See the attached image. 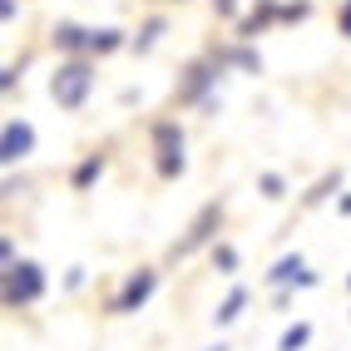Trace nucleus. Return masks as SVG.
<instances>
[{
	"instance_id": "obj_1",
	"label": "nucleus",
	"mask_w": 351,
	"mask_h": 351,
	"mask_svg": "<svg viewBox=\"0 0 351 351\" xmlns=\"http://www.w3.org/2000/svg\"><path fill=\"white\" fill-rule=\"evenodd\" d=\"M89 84H95V69H89L84 60H69V64H60V75L50 80V95H55L60 109H80L89 99Z\"/></svg>"
},
{
	"instance_id": "obj_2",
	"label": "nucleus",
	"mask_w": 351,
	"mask_h": 351,
	"mask_svg": "<svg viewBox=\"0 0 351 351\" xmlns=\"http://www.w3.org/2000/svg\"><path fill=\"white\" fill-rule=\"evenodd\" d=\"M40 297H45V272L35 263H10L5 267V307L20 312V307H30Z\"/></svg>"
},
{
	"instance_id": "obj_3",
	"label": "nucleus",
	"mask_w": 351,
	"mask_h": 351,
	"mask_svg": "<svg viewBox=\"0 0 351 351\" xmlns=\"http://www.w3.org/2000/svg\"><path fill=\"white\" fill-rule=\"evenodd\" d=\"M154 149H158V173L178 178L183 173V129L178 124H158L154 129Z\"/></svg>"
},
{
	"instance_id": "obj_4",
	"label": "nucleus",
	"mask_w": 351,
	"mask_h": 351,
	"mask_svg": "<svg viewBox=\"0 0 351 351\" xmlns=\"http://www.w3.org/2000/svg\"><path fill=\"white\" fill-rule=\"evenodd\" d=\"M30 149H35V129L25 119H10L5 134H0V163H20Z\"/></svg>"
},
{
	"instance_id": "obj_5",
	"label": "nucleus",
	"mask_w": 351,
	"mask_h": 351,
	"mask_svg": "<svg viewBox=\"0 0 351 351\" xmlns=\"http://www.w3.org/2000/svg\"><path fill=\"white\" fill-rule=\"evenodd\" d=\"M154 282H158L154 272H134L129 282H124V292L114 297V312H138V307H144V302L154 297Z\"/></svg>"
},
{
	"instance_id": "obj_6",
	"label": "nucleus",
	"mask_w": 351,
	"mask_h": 351,
	"mask_svg": "<svg viewBox=\"0 0 351 351\" xmlns=\"http://www.w3.org/2000/svg\"><path fill=\"white\" fill-rule=\"evenodd\" d=\"M218 218H223V208H218V203H208L203 213H198V223H193V232H189V238H183V243H178L173 252H178V257H189L193 247H203L208 238H213V228H218Z\"/></svg>"
},
{
	"instance_id": "obj_7",
	"label": "nucleus",
	"mask_w": 351,
	"mask_h": 351,
	"mask_svg": "<svg viewBox=\"0 0 351 351\" xmlns=\"http://www.w3.org/2000/svg\"><path fill=\"white\" fill-rule=\"evenodd\" d=\"M267 282H277V287H287V282H297V287H312L317 277L307 272V263H302V257H282V263H277V267L267 272Z\"/></svg>"
},
{
	"instance_id": "obj_8",
	"label": "nucleus",
	"mask_w": 351,
	"mask_h": 351,
	"mask_svg": "<svg viewBox=\"0 0 351 351\" xmlns=\"http://www.w3.org/2000/svg\"><path fill=\"white\" fill-rule=\"evenodd\" d=\"M55 45H60V50H89V30H80V25H60V30H55Z\"/></svg>"
},
{
	"instance_id": "obj_9",
	"label": "nucleus",
	"mask_w": 351,
	"mask_h": 351,
	"mask_svg": "<svg viewBox=\"0 0 351 351\" xmlns=\"http://www.w3.org/2000/svg\"><path fill=\"white\" fill-rule=\"evenodd\" d=\"M307 341H312V326H307V322H297V326H287V332H282V341H277V351H302Z\"/></svg>"
},
{
	"instance_id": "obj_10",
	"label": "nucleus",
	"mask_w": 351,
	"mask_h": 351,
	"mask_svg": "<svg viewBox=\"0 0 351 351\" xmlns=\"http://www.w3.org/2000/svg\"><path fill=\"white\" fill-rule=\"evenodd\" d=\"M243 302H247V292H243V287H232V292H228V302H223V307L213 312V317H218V326H228V322H238V312H243Z\"/></svg>"
},
{
	"instance_id": "obj_11",
	"label": "nucleus",
	"mask_w": 351,
	"mask_h": 351,
	"mask_svg": "<svg viewBox=\"0 0 351 351\" xmlns=\"http://www.w3.org/2000/svg\"><path fill=\"white\" fill-rule=\"evenodd\" d=\"M119 50V30H89V55H109Z\"/></svg>"
},
{
	"instance_id": "obj_12",
	"label": "nucleus",
	"mask_w": 351,
	"mask_h": 351,
	"mask_svg": "<svg viewBox=\"0 0 351 351\" xmlns=\"http://www.w3.org/2000/svg\"><path fill=\"white\" fill-rule=\"evenodd\" d=\"M99 169H104V158H89V163H84V169L75 173V189H89V183H95V178H99Z\"/></svg>"
},
{
	"instance_id": "obj_13",
	"label": "nucleus",
	"mask_w": 351,
	"mask_h": 351,
	"mask_svg": "<svg viewBox=\"0 0 351 351\" xmlns=\"http://www.w3.org/2000/svg\"><path fill=\"white\" fill-rule=\"evenodd\" d=\"M213 263H218L223 272H232V267H238V252H232V247H218V252H213Z\"/></svg>"
},
{
	"instance_id": "obj_14",
	"label": "nucleus",
	"mask_w": 351,
	"mask_h": 351,
	"mask_svg": "<svg viewBox=\"0 0 351 351\" xmlns=\"http://www.w3.org/2000/svg\"><path fill=\"white\" fill-rule=\"evenodd\" d=\"M263 193H267V198H282V178H277V173H263Z\"/></svg>"
},
{
	"instance_id": "obj_15",
	"label": "nucleus",
	"mask_w": 351,
	"mask_h": 351,
	"mask_svg": "<svg viewBox=\"0 0 351 351\" xmlns=\"http://www.w3.org/2000/svg\"><path fill=\"white\" fill-rule=\"evenodd\" d=\"M158 30H163V25H158V20H154V25H149V30H144V35H138V50H149V45H154V40H158Z\"/></svg>"
},
{
	"instance_id": "obj_16",
	"label": "nucleus",
	"mask_w": 351,
	"mask_h": 351,
	"mask_svg": "<svg viewBox=\"0 0 351 351\" xmlns=\"http://www.w3.org/2000/svg\"><path fill=\"white\" fill-rule=\"evenodd\" d=\"M337 25H341V35L351 40V0H346V5H341V15H337Z\"/></svg>"
},
{
	"instance_id": "obj_17",
	"label": "nucleus",
	"mask_w": 351,
	"mask_h": 351,
	"mask_svg": "<svg viewBox=\"0 0 351 351\" xmlns=\"http://www.w3.org/2000/svg\"><path fill=\"white\" fill-rule=\"evenodd\" d=\"M208 351H228V346H208Z\"/></svg>"
}]
</instances>
